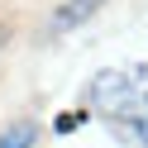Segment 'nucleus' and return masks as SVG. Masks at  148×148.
<instances>
[{
	"mask_svg": "<svg viewBox=\"0 0 148 148\" xmlns=\"http://www.w3.org/2000/svg\"><path fill=\"white\" fill-rule=\"evenodd\" d=\"M34 138H38V129L34 124H14L0 134V148H34Z\"/></svg>",
	"mask_w": 148,
	"mask_h": 148,
	"instance_id": "3",
	"label": "nucleus"
},
{
	"mask_svg": "<svg viewBox=\"0 0 148 148\" xmlns=\"http://www.w3.org/2000/svg\"><path fill=\"white\" fill-rule=\"evenodd\" d=\"M138 81V72H100L96 81H91V100L105 110H119L129 100V86Z\"/></svg>",
	"mask_w": 148,
	"mask_h": 148,
	"instance_id": "1",
	"label": "nucleus"
},
{
	"mask_svg": "<svg viewBox=\"0 0 148 148\" xmlns=\"http://www.w3.org/2000/svg\"><path fill=\"white\" fill-rule=\"evenodd\" d=\"M100 5H105V0H62L58 14H53V34H67V29H77V24H86Z\"/></svg>",
	"mask_w": 148,
	"mask_h": 148,
	"instance_id": "2",
	"label": "nucleus"
},
{
	"mask_svg": "<svg viewBox=\"0 0 148 148\" xmlns=\"http://www.w3.org/2000/svg\"><path fill=\"white\" fill-rule=\"evenodd\" d=\"M138 100H143V105H138V138H143V148H148V91Z\"/></svg>",
	"mask_w": 148,
	"mask_h": 148,
	"instance_id": "4",
	"label": "nucleus"
}]
</instances>
